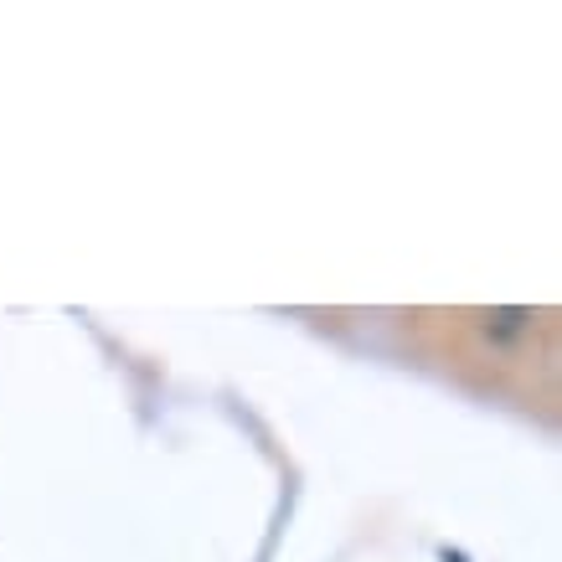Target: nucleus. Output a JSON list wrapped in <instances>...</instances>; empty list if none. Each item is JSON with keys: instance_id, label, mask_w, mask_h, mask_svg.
<instances>
[{"instance_id": "f257e3e1", "label": "nucleus", "mask_w": 562, "mask_h": 562, "mask_svg": "<svg viewBox=\"0 0 562 562\" xmlns=\"http://www.w3.org/2000/svg\"><path fill=\"white\" fill-rule=\"evenodd\" d=\"M491 321H495V330H501V336H512L516 325L527 321V310H501V315H491Z\"/></svg>"}]
</instances>
